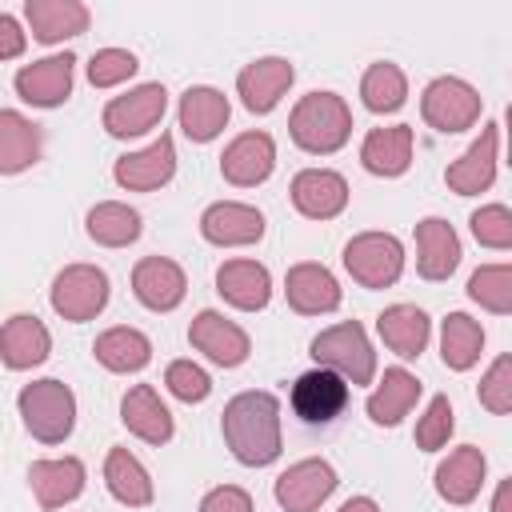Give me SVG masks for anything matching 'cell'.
Returning <instances> with one entry per match:
<instances>
[{
  "label": "cell",
  "mask_w": 512,
  "mask_h": 512,
  "mask_svg": "<svg viewBox=\"0 0 512 512\" xmlns=\"http://www.w3.org/2000/svg\"><path fill=\"white\" fill-rule=\"evenodd\" d=\"M220 432L228 452L248 464L264 468L280 456V400L272 392H240L224 404Z\"/></svg>",
  "instance_id": "1"
},
{
  "label": "cell",
  "mask_w": 512,
  "mask_h": 512,
  "mask_svg": "<svg viewBox=\"0 0 512 512\" xmlns=\"http://www.w3.org/2000/svg\"><path fill=\"white\" fill-rule=\"evenodd\" d=\"M288 136L296 140V148H304L312 156L340 152L348 144V136H352V112H348L344 96H336V92L300 96L292 116H288Z\"/></svg>",
  "instance_id": "2"
},
{
  "label": "cell",
  "mask_w": 512,
  "mask_h": 512,
  "mask_svg": "<svg viewBox=\"0 0 512 512\" xmlns=\"http://www.w3.org/2000/svg\"><path fill=\"white\" fill-rule=\"evenodd\" d=\"M16 408H20V420L24 428L40 440V444H60L72 436L76 428V396L64 380H32L20 388L16 396Z\"/></svg>",
  "instance_id": "3"
},
{
  "label": "cell",
  "mask_w": 512,
  "mask_h": 512,
  "mask_svg": "<svg viewBox=\"0 0 512 512\" xmlns=\"http://www.w3.org/2000/svg\"><path fill=\"white\" fill-rule=\"evenodd\" d=\"M312 360L328 372H336L344 384H368L376 376V352L356 320H344L336 328H324L312 340Z\"/></svg>",
  "instance_id": "4"
},
{
  "label": "cell",
  "mask_w": 512,
  "mask_h": 512,
  "mask_svg": "<svg viewBox=\"0 0 512 512\" xmlns=\"http://www.w3.org/2000/svg\"><path fill=\"white\" fill-rule=\"evenodd\" d=\"M480 108H484L480 92H476L468 80H460V76H436V80L424 88V96H420V116H424V124L436 128V132H444V136L472 128V124L480 120Z\"/></svg>",
  "instance_id": "5"
},
{
  "label": "cell",
  "mask_w": 512,
  "mask_h": 512,
  "mask_svg": "<svg viewBox=\"0 0 512 512\" xmlns=\"http://www.w3.org/2000/svg\"><path fill=\"white\" fill-rule=\"evenodd\" d=\"M344 268L364 288H388L404 272V244L392 232H360L344 244Z\"/></svg>",
  "instance_id": "6"
},
{
  "label": "cell",
  "mask_w": 512,
  "mask_h": 512,
  "mask_svg": "<svg viewBox=\"0 0 512 512\" xmlns=\"http://www.w3.org/2000/svg\"><path fill=\"white\" fill-rule=\"evenodd\" d=\"M104 304H108V276L96 264H68L52 280V308L72 324L100 316Z\"/></svg>",
  "instance_id": "7"
},
{
  "label": "cell",
  "mask_w": 512,
  "mask_h": 512,
  "mask_svg": "<svg viewBox=\"0 0 512 512\" xmlns=\"http://www.w3.org/2000/svg\"><path fill=\"white\" fill-rule=\"evenodd\" d=\"M336 468L320 456H308V460H296L288 464L280 476H276V504L284 512H316L332 492H336Z\"/></svg>",
  "instance_id": "8"
},
{
  "label": "cell",
  "mask_w": 512,
  "mask_h": 512,
  "mask_svg": "<svg viewBox=\"0 0 512 512\" xmlns=\"http://www.w3.org/2000/svg\"><path fill=\"white\" fill-rule=\"evenodd\" d=\"M164 108H168V92H164V84H136V88H128L124 96L108 100L100 120H104L108 136L128 140V136H144V132H152V128L160 124Z\"/></svg>",
  "instance_id": "9"
},
{
  "label": "cell",
  "mask_w": 512,
  "mask_h": 512,
  "mask_svg": "<svg viewBox=\"0 0 512 512\" xmlns=\"http://www.w3.org/2000/svg\"><path fill=\"white\" fill-rule=\"evenodd\" d=\"M188 340H192L196 352H204V356H208L212 364H220V368H240V364L248 360V352H252L248 332H244L240 324L224 320V316L212 312V308L196 312V320L188 324Z\"/></svg>",
  "instance_id": "10"
},
{
  "label": "cell",
  "mask_w": 512,
  "mask_h": 512,
  "mask_svg": "<svg viewBox=\"0 0 512 512\" xmlns=\"http://www.w3.org/2000/svg\"><path fill=\"white\" fill-rule=\"evenodd\" d=\"M292 80H296L292 60H284V56H260V60H252V64L240 68L236 92H240V100H244L248 112L264 116V112H272L280 104V96L292 88Z\"/></svg>",
  "instance_id": "11"
},
{
  "label": "cell",
  "mask_w": 512,
  "mask_h": 512,
  "mask_svg": "<svg viewBox=\"0 0 512 512\" xmlns=\"http://www.w3.org/2000/svg\"><path fill=\"white\" fill-rule=\"evenodd\" d=\"M72 68H76V56L60 52V56H44V60H32L16 72V92L24 104H36V108H56L72 96Z\"/></svg>",
  "instance_id": "12"
},
{
  "label": "cell",
  "mask_w": 512,
  "mask_h": 512,
  "mask_svg": "<svg viewBox=\"0 0 512 512\" xmlns=\"http://www.w3.org/2000/svg\"><path fill=\"white\" fill-rule=\"evenodd\" d=\"M112 176L128 192H152V188L168 184L176 176V144H172V136L160 132V140H152L148 148L120 156L116 168H112Z\"/></svg>",
  "instance_id": "13"
},
{
  "label": "cell",
  "mask_w": 512,
  "mask_h": 512,
  "mask_svg": "<svg viewBox=\"0 0 512 512\" xmlns=\"http://www.w3.org/2000/svg\"><path fill=\"white\" fill-rule=\"evenodd\" d=\"M348 404V384L328 372V368H312L292 384V412L304 424H332Z\"/></svg>",
  "instance_id": "14"
},
{
  "label": "cell",
  "mask_w": 512,
  "mask_h": 512,
  "mask_svg": "<svg viewBox=\"0 0 512 512\" xmlns=\"http://www.w3.org/2000/svg\"><path fill=\"white\" fill-rule=\"evenodd\" d=\"M200 236L208 244H216V248H244V244H256L264 236V216L252 204L220 200V204H208L204 208Z\"/></svg>",
  "instance_id": "15"
},
{
  "label": "cell",
  "mask_w": 512,
  "mask_h": 512,
  "mask_svg": "<svg viewBox=\"0 0 512 512\" xmlns=\"http://www.w3.org/2000/svg\"><path fill=\"white\" fill-rule=\"evenodd\" d=\"M272 168H276V144L268 132H240L220 156V172L236 188L264 184L272 176Z\"/></svg>",
  "instance_id": "16"
},
{
  "label": "cell",
  "mask_w": 512,
  "mask_h": 512,
  "mask_svg": "<svg viewBox=\"0 0 512 512\" xmlns=\"http://www.w3.org/2000/svg\"><path fill=\"white\" fill-rule=\"evenodd\" d=\"M292 204L308 220H332L348 204V180L332 168H304L292 176Z\"/></svg>",
  "instance_id": "17"
},
{
  "label": "cell",
  "mask_w": 512,
  "mask_h": 512,
  "mask_svg": "<svg viewBox=\"0 0 512 512\" xmlns=\"http://www.w3.org/2000/svg\"><path fill=\"white\" fill-rule=\"evenodd\" d=\"M132 292L144 308L152 312H172L184 292H188V280H184V268L168 256H144L136 268H132Z\"/></svg>",
  "instance_id": "18"
},
{
  "label": "cell",
  "mask_w": 512,
  "mask_h": 512,
  "mask_svg": "<svg viewBox=\"0 0 512 512\" xmlns=\"http://www.w3.org/2000/svg\"><path fill=\"white\" fill-rule=\"evenodd\" d=\"M496 148H500V124H484L480 140L460 160L448 164V172H444L448 188L456 196H480V192H488L492 180H496Z\"/></svg>",
  "instance_id": "19"
},
{
  "label": "cell",
  "mask_w": 512,
  "mask_h": 512,
  "mask_svg": "<svg viewBox=\"0 0 512 512\" xmlns=\"http://www.w3.org/2000/svg\"><path fill=\"white\" fill-rule=\"evenodd\" d=\"M284 296L300 316H320V312H336L340 308V284L324 264H292L284 276Z\"/></svg>",
  "instance_id": "20"
},
{
  "label": "cell",
  "mask_w": 512,
  "mask_h": 512,
  "mask_svg": "<svg viewBox=\"0 0 512 512\" xmlns=\"http://www.w3.org/2000/svg\"><path fill=\"white\" fill-rule=\"evenodd\" d=\"M460 264V236L448 220L424 216L416 224V272L424 280H448Z\"/></svg>",
  "instance_id": "21"
},
{
  "label": "cell",
  "mask_w": 512,
  "mask_h": 512,
  "mask_svg": "<svg viewBox=\"0 0 512 512\" xmlns=\"http://www.w3.org/2000/svg\"><path fill=\"white\" fill-rule=\"evenodd\" d=\"M120 420H124V428H128L132 436H140L144 444H156V448L168 444L172 432H176L172 412L164 408V400L156 396L152 384H132V388L124 392V400H120Z\"/></svg>",
  "instance_id": "22"
},
{
  "label": "cell",
  "mask_w": 512,
  "mask_h": 512,
  "mask_svg": "<svg viewBox=\"0 0 512 512\" xmlns=\"http://www.w3.org/2000/svg\"><path fill=\"white\" fill-rule=\"evenodd\" d=\"M484 468H488V460H484V452L476 444L452 448L436 464V492H440V500H448V504H472L480 496Z\"/></svg>",
  "instance_id": "23"
},
{
  "label": "cell",
  "mask_w": 512,
  "mask_h": 512,
  "mask_svg": "<svg viewBox=\"0 0 512 512\" xmlns=\"http://www.w3.org/2000/svg\"><path fill=\"white\" fill-rule=\"evenodd\" d=\"M216 292L240 312H260L272 296V276L256 260H224L216 268Z\"/></svg>",
  "instance_id": "24"
},
{
  "label": "cell",
  "mask_w": 512,
  "mask_h": 512,
  "mask_svg": "<svg viewBox=\"0 0 512 512\" xmlns=\"http://www.w3.org/2000/svg\"><path fill=\"white\" fill-rule=\"evenodd\" d=\"M24 16L40 44H60L68 36H80L92 20L88 4H80V0H28Z\"/></svg>",
  "instance_id": "25"
},
{
  "label": "cell",
  "mask_w": 512,
  "mask_h": 512,
  "mask_svg": "<svg viewBox=\"0 0 512 512\" xmlns=\"http://www.w3.org/2000/svg\"><path fill=\"white\" fill-rule=\"evenodd\" d=\"M228 116H232L228 96L216 92V88H208V84H196V88H188V92L180 96V128H184V136L196 140V144L216 140V136L224 132Z\"/></svg>",
  "instance_id": "26"
},
{
  "label": "cell",
  "mask_w": 512,
  "mask_h": 512,
  "mask_svg": "<svg viewBox=\"0 0 512 512\" xmlns=\"http://www.w3.org/2000/svg\"><path fill=\"white\" fill-rule=\"evenodd\" d=\"M48 352H52V336L36 316L20 312V316L4 320V328H0V360L8 368H16V372L36 368V364L48 360Z\"/></svg>",
  "instance_id": "27"
},
{
  "label": "cell",
  "mask_w": 512,
  "mask_h": 512,
  "mask_svg": "<svg viewBox=\"0 0 512 512\" xmlns=\"http://www.w3.org/2000/svg\"><path fill=\"white\" fill-rule=\"evenodd\" d=\"M360 164L372 176H404L412 164V124L372 128L360 144Z\"/></svg>",
  "instance_id": "28"
},
{
  "label": "cell",
  "mask_w": 512,
  "mask_h": 512,
  "mask_svg": "<svg viewBox=\"0 0 512 512\" xmlns=\"http://www.w3.org/2000/svg\"><path fill=\"white\" fill-rule=\"evenodd\" d=\"M376 332L380 340L400 356V360H412L428 348V336H432V320L416 308V304H392L376 316Z\"/></svg>",
  "instance_id": "29"
},
{
  "label": "cell",
  "mask_w": 512,
  "mask_h": 512,
  "mask_svg": "<svg viewBox=\"0 0 512 512\" xmlns=\"http://www.w3.org/2000/svg\"><path fill=\"white\" fill-rule=\"evenodd\" d=\"M28 484L36 492V504L40 508H60V504H68V500H76L84 492V464L76 456H64V460H32Z\"/></svg>",
  "instance_id": "30"
},
{
  "label": "cell",
  "mask_w": 512,
  "mask_h": 512,
  "mask_svg": "<svg viewBox=\"0 0 512 512\" xmlns=\"http://www.w3.org/2000/svg\"><path fill=\"white\" fill-rule=\"evenodd\" d=\"M420 400V380L408 372V368H384V380L376 384V392L368 396V420L380 424V428H396L412 404Z\"/></svg>",
  "instance_id": "31"
},
{
  "label": "cell",
  "mask_w": 512,
  "mask_h": 512,
  "mask_svg": "<svg viewBox=\"0 0 512 512\" xmlns=\"http://www.w3.org/2000/svg\"><path fill=\"white\" fill-rule=\"evenodd\" d=\"M40 160V124L16 108H0V176H16Z\"/></svg>",
  "instance_id": "32"
},
{
  "label": "cell",
  "mask_w": 512,
  "mask_h": 512,
  "mask_svg": "<svg viewBox=\"0 0 512 512\" xmlns=\"http://www.w3.org/2000/svg\"><path fill=\"white\" fill-rule=\"evenodd\" d=\"M104 484H108V492H112L120 504H128V508H148L152 496H156L148 468H144L128 448H112V452H108V460H104Z\"/></svg>",
  "instance_id": "33"
},
{
  "label": "cell",
  "mask_w": 512,
  "mask_h": 512,
  "mask_svg": "<svg viewBox=\"0 0 512 512\" xmlns=\"http://www.w3.org/2000/svg\"><path fill=\"white\" fill-rule=\"evenodd\" d=\"M92 352H96V360H100L108 372H140V368L152 360V340H148L140 328L120 324V328L100 332L96 344H92Z\"/></svg>",
  "instance_id": "34"
},
{
  "label": "cell",
  "mask_w": 512,
  "mask_h": 512,
  "mask_svg": "<svg viewBox=\"0 0 512 512\" xmlns=\"http://www.w3.org/2000/svg\"><path fill=\"white\" fill-rule=\"evenodd\" d=\"M484 352V328L468 312H448L440 324V360L452 372H468Z\"/></svg>",
  "instance_id": "35"
},
{
  "label": "cell",
  "mask_w": 512,
  "mask_h": 512,
  "mask_svg": "<svg viewBox=\"0 0 512 512\" xmlns=\"http://www.w3.org/2000/svg\"><path fill=\"white\" fill-rule=\"evenodd\" d=\"M84 224H88V236L96 244H104V248H124V244H132L140 236V212L120 204V200L96 204Z\"/></svg>",
  "instance_id": "36"
},
{
  "label": "cell",
  "mask_w": 512,
  "mask_h": 512,
  "mask_svg": "<svg viewBox=\"0 0 512 512\" xmlns=\"http://www.w3.org/2000/svg\"><path fill=\"white\" fill-rule=\"evenodd\" d=\"M360 100H364L368 112H396V108H404V100H408L404 72L396 64H388V60L368 64V72L360 80Z\"/></svg>",
  "instance_id": "37"
},
{
  "label": "cell",
  "mask_w": 512,
  "mask_h": 512,
  "mask_svg": "<svg viewBox=\"0 0 512 512\" xmlns=\"http://www.w3.org/2000/svg\"><path fill=\"white\" fill-rule=\"evenodd\" d=\"M468 296L480 308H488L496 316H508L512 312V268L508 264H484V268H476L472 280H468Z\"/></svg>",
  "instance_id": "38"
},
{
  "label": "cell",
  "mask_w": 512,
  "mask_h": 512,
  "mask_svg": "<svg viewBox=\"0 0 512 512\" xmlns=\"http://www.w3.org/2000/svg\"><path fill=\"white\" fill-rule=\"evenodd\" d=\"M136 68H140V64H136V56H132L128 48H100V52H92V60H88V84H92V88H116V84H124Z\"/></svg>",
  "instance_id": "39"
},
{
  "label": "cell",
  "mask_w": 512,
  "mask_h": 512,
  "mask_svg": "<svg viewBox=\"0 0 512 512\" xmlns=\"http://www.w3.org/2000/svg\"><path fill=\"white\" fill-rule=\"evenodd\" d=\"M452 428H456V420H452L448 396H432L428 408H424V416L416 420V448H424V452L444 448L448 436H452Z\"/></svg>",
  "instance_id": "40"
},
{
  "label": "cell",
  "mask_w": 512,
  "mask_h": 512,
  "mask_svg": "<svg viewBox=\"0 0 512 512\" xmlns=\"http://www.w3.org/2000/svg\"><path fill=\"white\" fill-rule=\"evenodd\" d=\"M468 224H472V236H476L484 248H496V252L512 248V212H508L504 204H484V208H476Z\"/></svg>",
  "instance_id": "41"
},
{
  "label": "cell",
  "mask_w": 512,
  "mask_h": 512,
  "mask_svg": "<svg viewBox=\"0 0 512 512\" xmlns=\"http://www.w3.org/2000/svg\"><path fill=\"white\" fill-rule=\"evenodd\" d=\"M164 384H168V392H172L176 400H184V404H200V400H208V392H212L208 372H204L200 364H192V360H172V364L164 368Z\"/></svg>",
  "instance_id": "42"
},
{
  "label": "cell",
  "mask_w": 512,
  "mask_h": 512,
  "mask_svg": "<svg viewBox=\"0 0 512 512\" xmlns=\"http://www.w3.org/2000/svg\"><path fill=\"white\" fill-rule=\"evenodd\" d=\"M480 404L496 416L512 412V356H496L480 380Z\"/></svg>",
  "instance_id": "43"
},
{
  "label": "cell",
  "mask_w": 512,
  "mask_h": 512,
  "mask_svg": "<svg viewBox=\"0 0 512 512\" xmlns=\"http://www.w3.org/2000/svg\"><path fill=\"white\" fill-rule=\"evenodd\" d=\"M196 512H252V496L244 488H236V484H220L200 500Z\"/></svg>",
  "instance_id": "44"
},
{
  "label": "cell",
  "mask_w": 512,
  "mask_h": 512,
  "mask_svg": "<svg viewBox=\"0 0 512 512\" xmlns=\"http://www.w3.org/2000/svg\"><path fill=\"white\" fill-rule=\"evenodd\" d=\"M24 44H28V32H20L16 16L0 12V60H16L24 52Z\"/></svg>",
  "instance_id": "45"
},
{
  "label": "cell",
  "mask_w": 512,
  "mask_h": 512,
  "mask_svg": "<svg viewBox=\"0 0 512 512\" xmlns=\"http://www.w3.org/2000/svg\"><path fill=\"white\" fill-rule=\"evenodd\" d=\"M492 512H512V480H500V484H496Z\"/></svg>",
  "instance_id": "46"
},
{
  "label": "cell",
  "mask_w": 512,
  "mask_h": 512,
  "mask_svg": "<svg viewBox=\"0 0 512 512\" xmlns=\"http://www.w3.org/2000/svg\"><path fill=\"white\" fill-rule=\"evenodd\" d=\"M340 512H380V504L372 496H352V500L340 504Z\"/></svg>",
  "instance_id": "47"
}]
</instances>
